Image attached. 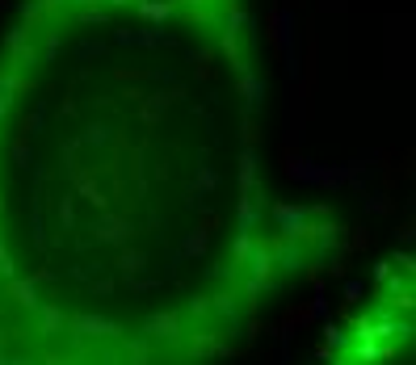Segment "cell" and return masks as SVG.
Returning a JSON list of instances; mask_svg holds the SVG:
<instances>
[{"label": "cell", "instance_id": "1", "mask_svg": "<svg viewBox=\"0 0 416 365\" xmlns=\"http://www.w3.org/2000/svg\"><path fill=\"white\" fill-rule=\"evenodd\" d=\"M345 239L270 177L252 0H17L0 365H231Z\"/></svg>", "mask_w": 416, "mask_h": 365}]
</instances>
